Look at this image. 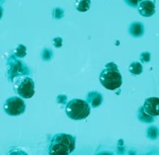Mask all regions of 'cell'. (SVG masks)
Returning <instances> with one entry per match:
<instances>
[{
  "label": "cell",
  "instance_id": "cell-1",
  "mask_svg": "<svg viewBox=\"0 0 159 155\" xmlns=\"http://www.w3.org/2000/svg\"><path fill=\"white\" fill-rule=\"evenodd\" d=\"M75 148V137L67 133H56L48 147L50 155H69Z\"/></svg>",
  "mask_w": 159,
  "mask_h": 155
},
{
  "label": "cell",
  "instance_id": "cell-2",
  "mask_svg": "<svg viewBox=\"0 0 159 155\" xmlns=\"http://www.w3.org/2000/svg\"><path fill=\"white\" fill-rule=\"evenodd\" d=\"M99 81L105 89L110 91L120 88L122 85V75L119 72L118 66L114 62L106 64L105 68L99 74Z\"/></svg>",
  "mask_w": 159,
  "mask_h": 155
},
{
  "label": "cell",
  "instance_id": "cell-3",
  "mask_svg": "<svg viewBox=\"0 0 159 155\" xmlns=\"http://www.w3.org/2000/svg\"><path fill=\"white\" fill-rule=\"evenodd\" d=\"M65 111L67 116L71 120H82L90 115L91 105L87 100H81L75 98L66 104Z\"/></svg>",
  "mask_w": 159,
  "mask_h": 155
},
{
  "label": "cell",
  "instance_id": "cell-4",
  "mask_svg": "<svg viewBox=\"0 0 159 155\" xmlns=\"http://www.w3.org/2000/svg\"><path fill=\"white\" fill-rule=\"evenodd\" d=\"M13 89L16 94L23 99L32 98L34 94V82L29 75H21L12 81Z\"/></svg>",
  "mask_w": 159,
  "mask_h": 155
},
{
  "label": "cell",
  "instance_id": "cell-5",
  "mask_svg": "<svg viewBox=\"0 0 159 155\" xmlns=\"http://www.w3.org/2000/svg\"><path fill=\"white\" fill-rule=\"evenodd\" d=\"M21 75H30V70L23 61L12 54L7 61L8 80L12 82L16 77Z\"/></svg>",
  "mask_w": 159,
  "mask_h": 155
},
{
  "label": "cell",
  "instance_id": "cell-6",
  "mask_svg": "<svg viewBox=\"0 0 159 155\" xmlns=\"http://www.w3.org/2000/svg\"><path fill=\"white\" fill-rule=\"evenodd\" d=\"M4 111L9 116H19L24 113L26 104L22 97L11 96L5 101L3 106Z\"/></svg>",
  "mask_w": 159,
  "mask_h": 155
},
{
  "label": "cell",
  "instance_id": "cell-7",
  "mask_svg": "<svg viewBox=\"0 0 159 155\" xmlns=\"http://www.w3.org/2000/svg\"><path fill=\"white\" fill-rule=\"evenodd\" d=\"M142 107L148 114L153 117L159 116V98L158 97L147 98Z\"/></svg>",
  "mask_w": 159,
  "mask_h": 155
},
{
  "label": "cell",
  "instance_id": "cell-8",
  "mask_svg": "<svg viewBox=\"0 0 159 155\" xmlns=\"http://www.w3.org/2000/svg\"><path fill=\"white\" fill-rule=\"evenodd\" d=\"M138 12L144 17H151L155 13V3L153 0H143L137 6Z\"/></svg>",
  "mask_w": 159,
  "mask_h": 155
},
{
  "label": "cell",
  "instance_id": "cell-9",
  "mask_svg": "<svg viewBox=\"0 0 159 155\" xmlns=\"http://www.w3.org/2000/svg\"><path fill=\"white\" fill-rule=\"evenodd\" d=\"M87 102H88L92 108H98L102 105L103 103V95L100 92L96 91H90L88 94H87Z\"/></svg>",
  "mask_w": 159,
  "mask_h": 155
},
{
  "label": "cell",
  "instance_id": "cell-10",
  "mask_svg": "<svg viewBox=\"0 0 159 155\" xmlns=\"http://www.w3.org/2000/svg\"><path fill=\"white\" fill-rule=\"evenodd\" d=\"M145 32V28L141 22L135 21L129 24V33L134 38H140Z\"/></svg>",
  "mask_w": 159,
  "mask_h": 155
},
{
  "label": "cell",
  "instance_id": "cell-11",
  "mask_svg": "<svg viewBox=\"0 0 159 155\" xmlns=\"http://www.w3.org/2000/svg\"><path fill=\"white\" fill-rule=\"evenodd\" d=\"M137 118L142 123H152V122H154V119H155V117L148 114L147 112L144 110L143 107H140L139 109H138Z\"/></svg>",
  "mask_w": 159,
  "mask_h": 155
},
{
  "label": "cell",
  "instance_id": "cell-12",
  "mask_svg": "<svg viewBox=\"0 0 159 155\" xmlns=\"http://www.w3.org/2000/svg\"><path fill=\"white\" fill-rule=\"evenodd\" d=\"M91 8V0H75V9L78 11L85 12Z\"/></svg>",
  "mask_w": 159,
  "mask_h": 155
},
{
  "label": "cell",
  "instance_id": "cell-13",
  "mask_svg": "<svg viewBox=\"0 0 159 155\" xmlns=\"http://www.w3.org/2000/svg\"><path fill=\"white\" fill-rule=\"evenodd\" d=\"M129 73L134 74V75H139L143 72V67L140 62H133L129 66Z\"/></svg>",
  "mask_w": 159,
  "mask_h": 155
},
{
  "label": "cell",
  "instance_id": "cell-14",
  "mask_svg": "<svg viewBox=\"0 0 159 155\" xmlns=\"http://www.w3.org/2000/svg\"><path fill=\"white\" fill-rule=\"evenodd\" d=\"M146 135L150 140H156L159 136V128L156 126H151L147 129Z\"/></svg>",
  "mask_w": 159,
  "mask_h": 155
},
{
  "label": "cell",
  "instance_id": "cell-15",
  "mask_svg": "<svg viewBox=\"0 0 159 155\" xmlns=\"http://www.w3.org/2000/svg\"><path fill=\"white\" fill-rule=\"evenodd\" d=\"M13 55L16 56V57L21 59L23 57L27 55V48L26 46H24L23 44H19L16 49L13 51Z\"/></svg>",
  "mask_w": 159,
  "mask_h": 155
},
{
  "label": "cell",
  "instance_id": "cell-16",
  "mask_svg": "<svg viewBox=\"0 0 159 155\" xmlns=\"http://www.w3.org/2000/svg\"><path fill=\"white\" fill-rule=\"evenodd\" d=\"M53 56V52L50 48H45L43 49L41 52V58L43 61H51Z\"/></svg>",
  "mask_w": 159,
  "mask_h": 155
},
{
  "label": "cell",
  "instance_id": "cell-17",
  "mask_svg": "<svg viewBox=\"0 0 159 155\" xmlns=\"http://www.w3.org/2000/svg\"><path fill=\"white\" fill-rule=\"evenodd\" d=\"M64 15H65V11L62 8L57 7L52 10V17L54 19H61L64 16Z\"/></svg>",
  "mask_w": 159,
  "mask_h": 155
},
{
  "label": "cell",
  "instance_id": "cell-18",
  "mask_svg": "<svg viewBox=\"0 0 159 155\" xmlns=\"http://www.w3.org/2000/svg\"><path fill=\"white\" fill-rule=\"evenodd\" d=\"M151 57H152V55L150 51H143L139 55L141 63H149L151 61Z\"/></svg>",
  "mask_w": 159,
  "mask_h": 155
},
{
  "label": "cell",
  "instance_id": "cell-19",
  "mask_svg": "<svg viewBox=\"0 0 159 155\" xmlns=\"http://www.w3.org/2000/svg\"><path fill=\"white\" fill-rule=\"evenodd\" d=\"M124 1L129 7H132V8H137L138 4L140 2H142L143 0H124Z\"/></svg>",
  "mask_w": 159,
  "mask_h": 155
},
{
  "label": "cell",
  "instance_id": "cell-20",
  "mask_svg": "<svg viewBox=\"0 0 159 155\" xmlns=\"http://www.w3.org/2000/svg\"><path fill=\"white\" fill-rule=\"evenodd\" d=\"M52 43L55 48H61L62 44H63V40L61 37H54L52 39Z\"/></svg>",
  "mask_w": 159,
  "mask_h": 155
},
{
  "label": "cell",
  "instance_id": "cell-21",
  "mask_svg": "<svg viewBox=\"0 0 159 155\" xmlns=\"http://www.w3.org/2000/svg\"><path fill=\"white\" fill-rule=\"evenodd\" d=\"M56 101L61 105H65L67 103V95H58L56 98Z\"/></svg>",
  "mask_w": 159,
  "mask_h": 155
}]
</instances>
